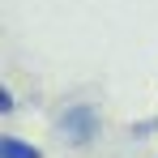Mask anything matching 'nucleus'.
Segmentation results:
<instances>
[{"mask_svg": "<svg viewBox=\"0 0 158 158\" xmlns=\"http://www.w3.org/2000/svg\"><path fill=\"white\" fill-rule=\"evenodd\" d=\"M60 132H64L73 145H90L94 132H98V111L90 103H73L64 115H60Z\"/></svg>", "mask_w": 158, "mask_h": 158, "instance_id": "obj_1", "label": "nucleus"}, {"mask_svg": "<svg viewBox=\"0 0 158 158\" xmlns=\"http://www.w3.org/2000/svg\"><path fill=\"white\" fill-rule=\"evenodd\" d=\"M0 158H43V150L9 132V137H0Z\"/></svg>", "mask_w": 158, "mask_h": 158, "instance_id": "obj_2", "label": "nucleus"}, {"mask_svg": "<svg viewBox=\"0 0 158 158\" xmlns=\"http://www.w3.org/2000/svg\"><path fill=\"white\" fill-rule=\"evenodd\" d=\"M0 111H13V90H9V85L0 90Z\"/></svg>", "mask_w": 158, "mask_h": 158, "instance_id": "obj_3", "label": "nucleus"}]
</instances>
